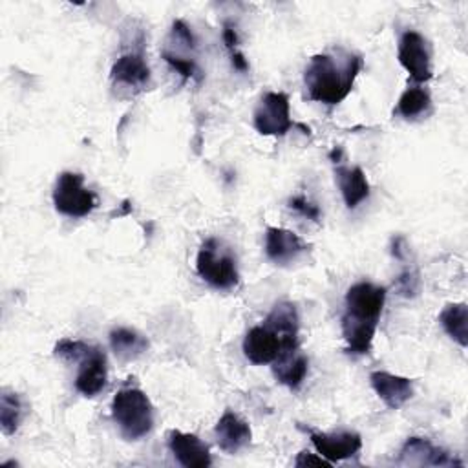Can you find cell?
I'll use <instances>...</instances> for the list:
<instances>
[{
	"mask_svg": "<svg viewBox=\"0 0 468 468\" xmlns=\"http://www.w3.org/2000/svg\"><path fill=\"white\" fill-rule=\"evenodd\" d=\"M24 404L18 393L4 389L0 395V428L4 435H13L22 420Z\"/></svg>",
	"mask_w": 468,
	"mask_h": 468,
	"instance_id": "cell-23",
	"label": "cell"
},
{
	"mask_svg": "<svg viewBox=\"0 0 468 468\" xmlns=\"http://www.w3.org/2000/svg\"><path fill=\"white\" fill-rule=\"evenodd\" d=\"M267 327H271L283 342L287 349H292L298 346V331H300V316L298 309L292 302L282 300L272 305L271 313L263 320Z\"/></svg>",
	"mask_w": 468,
	"mask_h": 468,
	"instance_id": "cell-18",
	"label": "cell"
},
{
	"mask_svg": "<svg viewBox=\"0 0 468 468\" xmlns=\"http://www.w3.org/2000/svg\"><path fill=\"white\" fill-rule=\"evenodd\" d=\"M112 419L126 441H139L154 428V406L139 388H124L112 400Z\"/></svg>",
	"mask_w": 468,
	"mask_h": 468,
	"instance_id": "cell-2",
	"label": "cell"
},
{
	"mask_svg": "<svg viewBox=\"0 0 468 468\" xmlns=\"http://www.w3.org/2000/svg\"><path fill=\"white\" fill-rule=\"evenodd\" d=\"M241 349H243L245 358L249 362H252L254 366L272 364L280 353L287 351L282 338L265 324L254 325L247 331Z\"/></svg>",
	"mask_w": 468,
	"mask_h": 468,
	"instance_id": "cell-8",
	"label": "cell"
},
{
	"mask_svg": "<svg viewBox=\"0 0 468 468\" xmlns=\"http://www.w3.org/2000/svg\"><path fill=\"white\" fill-rule=\"evenodd\" d=\"M400 464L408 466H452V464H463L461 461H455L450 457V453L435 444H431L428 439L422 437H410L402 450H400Z\"/></svg>",
	"mask_w": 468,
	"mask_h": 468,
	"instance_id": "cell-13",
	"label": "cell"
},
{
	"mask_svg": "<svg viewBox=\"0 0 468 468\" xmlns=\"http://www.w3.org/2000/svg\"><path fill=\"white\" fill-rule=\"evenodd\" d=\"M307 250V243L292 230L282 227H267L265 256L274 265H289Z\"/></svg>",
	"mask_w": 468,
	"mask_h": 468,
	"instance_id": "cell-9",
	"label": "cell"
},
{
	"mask_svg": "<svg viewBox=\"0 0 468 468\" xmlns=\"http://www.w3.org/2000/svg\"><path fill=\"white\" fill-rule=\"evenodd\" d=\"M439 324L453 342L461 347L468 346V305L464 302L448 303L439 314Z\"/></svg>",
	"mask_w": 468,
	"mask_h": 468,
	"instance_id": "cell-22",
	"label": "cell"
},
{
	"mask_svg": "<svg viewBox=\"0 0 468 468\" xmlns=\"http://www.w3.org/2000/svg\"><path fill=\"white\" fill-rule=\"evenodd\" d=\"M168 448L185 468H207L212 464L208 446L194 433L172 430L168 433Z\"/></svg>",
	"mask_w": 468,
	"mask_h": 468,
	"instance_id": "cell-12",
	"label": "cell"
},
{
	"mask_svg": "<svg viewBox=\"0 0 468 468\" xmlns=\"http://www.w3.org/2000/svg\"><path fill=\"white\" fill-rule=\"evenodd\" d=\"M172 37L185 44L188 49H194L196 48V38H194V33L190 31V27L183 22V20H174L172 24Z\"/></svg>",
	"mask_w": 468,
	"mask_h": 468,
	"instance_id": "cell-28",
	"label": "cell"
},
{
	"mask_svg": "<svg viewBox=\"0 0 468 468\" xmlns=\"http://www.w3.org/2000/svg\"><path fill=\"white\" fill-rule=\"evenodd\" d=\"M110 346L121 360H135L148 349V338L130 327H115L110 331Z\"/></svg>",
	"mask_w": 468,
	"mask_h": 468,
	"instance_id": "cell-20",
	"label": "cell"
},
{
	"mask_svg": "<svg viewBox=\"0 0 468 468\" xmlns=\"http://www.w3.org/2000/svg\"><path fill=\"white\" fill-rule=\"evenodd\" d=\"M344 302L342 320L377 327L386 303V289L371 282H356L347 289Z\"/></svg>",
	"mask_w": 468,
	"mask_h": 468,
	"instance_id": "cell-5",
	"label": "cell"
},
{
	"mask_svg": "<svg viewBox=\"0 0 468 468\" xmlns=\"http://www.w3.org/2000/svg\"><path fill=\"white\" fill-rule=\"evenodd\" d=\"M108 382V362L106 355L91 346L88 355L79 362V371L75 377V389L84 397L99 395Z\"/></svg>",
	"mask_w": 468,
	"mask_h": 468,
	"instance_id": "cell-11",
	"label": "cell"
},
{
	"mask_svg": "<svg viewBox=\"0 0 468 468\" xmlns=\"http://www.w3.org/2000/svg\"><path fill=\"white\" fill-rule=\"evenodd\" d=\"M221 38H223V44H225V48L229 49L230 55L239 51V48H238L239 38H238V31H236L234 26L225 24V26H223V31H221Z\"/></svg>",
	"mask_w": 468,
	"mask_h": 468,
	"instance_id": "cell-30",
	"label": "cell"
},
{
	"mask_svg": "<svg viewBox=\"0 0 468 468\" xmlns=\"http://www.w3.org/2000/svg\"><path fill=\"white\" fill-rule=\"evenodd\" d=\"M309 439L316 452L333 464L356 455L362 448V437L356 431L322 433L309 430Z\"/></svg>",
	"mask_w": 468,
	"mask_h": 468,
	"instance_id": "cell-10",
	"label": "cell"
},
{
	"mask_svg": "<svg viewBox=\"0 0 468 468\" xmlns=\"http://www.w3.org/2000/svg\"><path fill=\"white\" fill-rule=\"evenodd\" d=\"M397 58L417 84L428 82L433 77L431 68V46L424 35L415 29H408L400 35L397 46Z\"/></svg>",
	"mask_w": 468,
	"mask_h": 468,
	"instance_id": "cell-6",
	"label": "cell"
},
{
	"mask_svg": "<svg viewBox=\"0 0 468 468\" xmlns=\"http://www.w3.org/2000/svg\"><path fill=\"white\" fill-rule=\"evenodd\" d=\"M431 110L433 102L430 91L422 86H411L399 97L395 113L400 115L404 121H415L430 115Z\"/></svg>",
	"mask_w": 468,
	"mask_h": 468,
	"instance_id": "cell-21",
	"label": "cell"
},
{
	"mask_svg": "<svg viewBox=\"0 0 468 468\" xmlns=\"http://www.w3.org/2000/svg\"><path fill=\"white\" fill-rule=\"evenodd\" d=\"M254 128L261 135L283 137L292 126L289 97L283 91H267L254 110Z\"/></svg>",
	"mask_w": 468,
	"mask_h": 468,
	"instance_id": "cell-7",
	"label": "cell"
},
{
	"mask_svg": "<svg viewBox=\"0 0 468 468\" xmlns=\"http://www.w3.org/2000/svg\"><path fill=\"white\" fill-rule=\"evenodd\" d=\"M196 271L214 289H234L239 283L236 258L216 238H208L197 250Z\"/></svg>",
	"mask_w": 468,
	"mask_h": 468,
	"instance_id": "cell-3",
	"label": "cell"
},
{
	"mask_svg": "<svg viewBox=\"0 0 468 468\" xmlns=\"http://www.w3.org/2000/svg\"><path fill=\"white\" fill-rule=\"evenodd\" d=\"M289 208H292L296 214H300L302 218L305 219H311V221H320L322 218V210L318 205H314L313 201H309L305 196H292L289 199Z\"/></svg>",
	"mask_w": 468,
	"mask_h": 468,
	"instance_id": "cell-26",
	"label": "cell"
},
{
	"mask_svg": "<svg viewBox=\"0 0 468 468\" xmlns=\"http://www.w3.org/2000/svg\"><path fill=\"white\" fill-rule=\"evenodd\" d=\"M113 84H122L133 90H143L150 82V68L141 51H128L121 55L110 71Z\"/></svg>",
	"mask_w": 468,
	"mask_h": 468,
	"instance_id": "cell-16",
	"label": "cell"
},
{
	"mask_svg": "<svg viewBox=\"0 0 468 468\" xmlns=\"http://www.w3.org/2000/svg\"><path fill=\"white\" fill-rule=\"evenodd\" d=\"M91 349L90 344L82 342V340H71V338H62L55 344V355L64 358V360H69V362H80L88 351Z\"/></svg>",
	"mask_w": 468,
	"mask_h": 468,
	"instance_id": "cell-24",
	"label": "cell"
},
{
	"mask_svg": "<svg viewBox=\"0 0 468 468\" xmlns=\"http://www.w3.org/2000/svg\"><path fill=\"white\" fill-rule=\"evenodd\" d=\"M419 287H420V278H419V274L415 271H404L397 278V289L406 298L415 296L419 292Z\"/></svg>",
	"mask_w": 468,
	"mask_h": 468,
	"instance_id": "cell-27",
	"label": "cell"
},
{
	"mask_svg": "<svg viewBox=\"0 0 468 468\" xmlns=\"http://www.w3.org/2000/svg\"><path fill=\"white\" fill-rule=\"evenodd\" d=\"M360 69L362 57L342 48L313 55L303 69L307 97L325 106L340 104L353 90Z\"/></svg>",
	"mask_w": 468,
	"mask_h": 468,
	"instance_id": "cell-1",
	"label": "cell"
},
{
	"mask_svg": "<svg viewBox=\"0 0 468 468\" xmlns=\"http://www.w3.org/2000/svg\"><path fill=\"white\" fill-rule=\"evenodd\" d=\"M307 371H309V358L300 349V346L280 353L278 358L272 362L274 378L292 391H296L303 384Z\"/></svg>",
	"mask_w": 468,
	"mask_h": 468,
	"instance_id": "cell-17",
	"label": "cell"
},
{
	"mask_svg": "<svg viewBox=\"0 0 468 468\" xmlns=\"http://www.w3.org/2000/svg\"><path fill=\"white\" fill-rule=\"evenodd\" d=\"M163 58L172 66V69H176L181 77L185 79H201V71L197 68V64L192 58L181 57L174 51H163Z\"/></svg>",
	"mask_w": 468,
	"mask_h": 468,
	"instance_id": "cell-25",
	"label": "cell"
},
{
	"mask_svg": "<svg viewBox=\"0 0 468 468\" xmlns=\"http://www.w3.org/2000/svg\"><path fill=\"white\" fill-rule=\"evenodd\" d=\"M230 62H232V68L238 69V71H247L249 69V62H247V58H245V55L241 51L232 53L230 55Z\"/></svg>",
	"mask_w": 468,
	"mask_h": 468,
	"instance_id": "cell-31",
	"label": "cell"
},
{
	"mask_svg": "<svg viewBox=\"0 0 468 468\" xmlns=\"http://www.w3.org/2000/svg\"><path fill=\"white\" fill-rule=\"evenodd\" d=\"M55 210L68 218H84L97 207V196L84 186L79 172H62L53 188Z\"/></svg>",
	"mask_w": 468,
	"mask_h": 468,
	"instance_id": "cell-4",
	"label": "cell"
},
{
	"mask_svg": "<svg viewBox=\"0 0 468 468\" xmlns=\"http://www.w3.org/2000/svg\"><path fill=\"white\" fill-rule=\"evenodd\" d=\"M294 466L302 468V466H322V468H331L333 463H329L325 457H322L320 453H311V452H300L298 457L294 459Z\"/></svg>",
	"mask_w": 468,
	"mask_h": 468,
	"instance_id": "cell-29",
	"label": "cell"
},
{
	"mask_svg": "<svg viewBox=\"0 0 468 468\" xmlns=\"http://www.w3.org/2000/svg\"><path fill=\"white\" fill-rule=\"evenodd\" d=\"M335 177L347 208H356L369 197V181L360 166L338 165L335 168Z\"/></svg>",
	"mask_w": 468,
	"mask_h": 468,
	"instance_id": "cell-19",
	"label": "cell"
},
{
	"mask_svg": "<svg viewBox=\"0 0 468 468\" xmlns=\"http://www.w3.org/2000/svg\"><path fill=\"white\" fill-rule=\"evenodd\" d=\"M369 382L378 399L391 410L402 408L413 397V382L406 377L389 371H373Z\"/></svg>",
	"mask_w": 468,
	"mask_h": 468,
	"instance_id": "cell-14",
	"label": "cell"
},
{
	"mask_svg": "<svg viewBox=\"0 0 468 468\" xmlns=\"http://www.w3.org/2000/svg\"><path fill=\"white\" fill-rule=\"evenodd\" d=\"M214 433H216L218 446L225 453H238L252 439V431H250L249 422L245 419H241L238 413H234L232 410H227L219 417V420L216 422Z\"/></svg>",
	"mask_w": 468,
	"mask_h": 468,
	"instance_id": "cell-15",
	"label": "cell"
}]
</instances>
